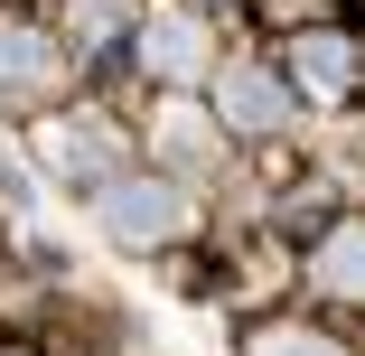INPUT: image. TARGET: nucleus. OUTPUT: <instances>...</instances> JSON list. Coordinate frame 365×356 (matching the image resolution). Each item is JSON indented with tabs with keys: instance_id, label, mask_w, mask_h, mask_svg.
I'll return each instance as SVG.
<instances>
[{
	"instance_id": "1",
	"label": "nucleus",
	"mask_w": 365,
	"mask_h": 356,
	"mask_svg": "<svg viewBox=\"0 0 365 356\" xmlns=\"http://www.w3.org/2000/svg\"><path fill=\"white\" fill-rule=\"evenodd\" d=\"M94 225L122 244V253H160L187 235V197L169 178H103L94 188Z\"/></svg>"
},
{
	"instance_id": "2",
	"label": "nucleus",
	"mask_w": 365,
	"mask_h": 356,
	"mask_svg": "<svg viewBox=\"0 0 365 356\" xmlns=\"http://www.w3.org/2000/svg\"><path fill=\"white\" fill-rule=\"evenodd\" d=\"M56 94V47L38 29H0V113H29Z\"/></svg>"
},
{
	"instance_id": "3",
	"label": "nucleus",
	"mask_w": 365,
	"mask_h": 356,
	"mask_svg": "<svg viewBox=\"0 0 365 356\" xmlns=\"http://www.w3.org/2000/svg\"><path fill=\"white\" fill-rule=\"evenodd\" d=\"M215 113H225L235 131H281V122H290V94H281V76H262V66H225Z\"/></svg>"
},
{
	"instance_id": "4",
	"label": "nucleus",
	"mask_w": 365,
	"mask_h": 356,
	"mask_svg": "<svg viewBox=\"0 0 365 356\" xmlns=\"http://www.w3.org/2000/svg\"><path fill=\"white\" fill-rule=\"evenodd\" d=\"M290 85H300V94H319V103H337V94L356 85V47H346L337 29H309L300 47H290Z\"/></svg>"
},
{
	"instance_id": "5",
	"label": "nucleus",
	"mask_w": 365,
	"mask_h": 356,
	"mask_svg": "<svg viewBox=\"0 0 365 356\" xmlns=\"http://www.w3.org/2000/svg\"><path fill=\"white\" fill-rule=\"evenodd\" d=\"M140 56H150V76H197L206 66V38L187 10H150V29H140Z\"/></svg>"
},
{
	"instance_id": "6",
	"label": "nucleus",
	"mask_w": 365,
	"mask_h": 356,
	"mask_svg": "<svg viewBox=\"0 0 365 356\" xmlns=\"http://www.w3.org/2000/svg\"><path fill=\"white\" fill-rule=\"evenodd\" d=\"M56 160H66V178H85V188H94V178H113V169H122V141H113L103 122H66Z\"/></svg>"
},
{
	"instance_id": "7",
	"label": "nucleus",
	"mask_w": 365,
	"mask_h": 356,
	"mask_svg": "<svg viewBox=\"0 0 365 356\" xmlns=\"http://www.w3.org/2000/svg\"><path fill=\"white\" fill-rule=\"evenodd\" d=\"M319 291L365 300V225H346V235H328V244H319Z\"/></svg>"
},
{
	"instance_id": "8",
	"label": "nucleus",
	"mask_w": 365,
	"mask_h": 356,
	"mask_svg": "<svg viewBox=\"0 0 365 356\" xmlns=\"http://www.w3.org/2000/svg\"><path fill=\"white\" fill-rule=\"evenodd\" d=\"M122 19H131L122 0H76V38H85V47H113V38H122Z\"/></svg>"
},
{
	"instance_id": "9",
	"label": "nucleus",
	"mask_w": 365,
	"mask_h": 356,
	"mask_svg": "<svg viewBox=\"0 0 365 356\" xmlns=\"http://www.w3.org/2000/svg\"><path fill=\"white\" fill-rule=\"evenodd\" d=\"M253 356H337V347H319V337H272V347H253Z\"/></svg>"
}]
</instances>
